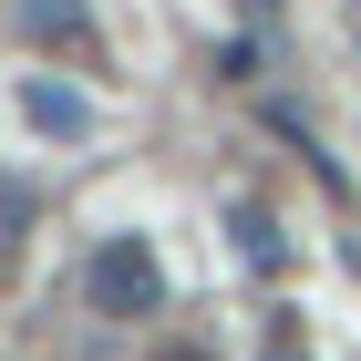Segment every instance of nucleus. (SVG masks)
Here are the masks:
<instances>
[{"label":"nucleus","mask_w":361,"mask_h":361,"mask_svg":"<svg viewBox=\"0 0 361 361\" xmlns=\"http://www.w3.org/2000/svg\"><path fill=\"white\" fill-rule=\"evenodd\" d=\"M21 31H31V42H62L73 62H93V52H104V42H93V11H83V0H21Z\"/></svg>","instance_id":"obj_2"},{"label":"nucleus","mask_w":361,"mask_h":361,"mask_svg":"<svg viewBox=\"0 0 361 361\" xmlns=\"http://www.w3.org/2000/svg\"><path fill=\"white\" fill-rule=\"evenodd\" d=\"M155 361H207V351H186V341H176V351H155Z\"/></svg>","instance_id":"obj_4"},{"label":"nucleus","mask_w":361,"mask_h":361,"mask_svg":"<svg viewBox=\"0 0 361 361\" xmlns=\"http://www.w3.org/2000/svg\"><path fill=\"white\" fill-rule=\"evenodd\" d=\"M83 300L104 320H145V310H166V258L145 248V238H104L83 269Z\"/></svg>","instance_id":"obj_1"},{"label":"nucleus","mask_w":361,"mask_h":361,"mask_svg":"<svg viewBox=\"0 0 361 361\" xmlns=\"http://www.w3.org/2000/svg\"><path fill=\"white\" fill-rule=\"evenodd\" d=\"M21 104H31V124H52V135H93V104H83V93H62V83H31Z\"/></svg>","instance_id":"obj_3"},{"label":"nucleus","mask_w":361,"mask_h":361,"mask_svg":"<svg viewBox=\"0 0 361 361\" xmlns=\"http://www.w3.org/2000/svg\"><path fill=\"white\" fill-rule=\"evenodd\" d=\"M269 361H310V351H269Z\"/></svg>","instance_id":"obj_5"}]
</instances>
